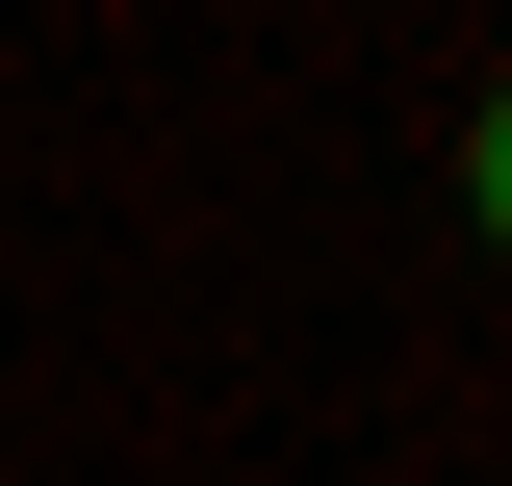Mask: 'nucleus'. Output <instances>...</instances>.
<instances>
[{
  "instance_id": "1",
  "label": "nucleus",
  "mask_w": 512,
  "mask_h": 486,
  "mask_svg": "<svg viewBox=\"0 0 512 486\" xmlns=\"http://www.w3.org/2000/svg\"><path fill=\"white\" fill-rule=\"evenodd\" d=\"M487 231H512V77H487Z\"/></svg>"
}]
</instances>
